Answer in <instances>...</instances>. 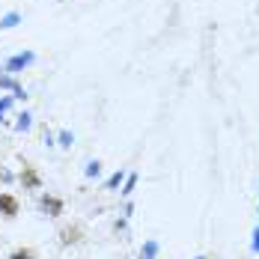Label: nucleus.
<instances>
[{
  "instance_id": "11",
  "label": "nucleus",
  "mask_w": 259,
  "mask_h": 259,
  "mask_svg": "<svg viewBox=\"0 0 259 259\" xmlns=\"http://www.w3.org/2000/svg\"><path fill=\"white\" fill-rule=\"evenodd\" d=\"M134 185H137V176H128V182H125V191H122V194H131V191H134Z\"/></svg>"
},
{
  "instance_id": "9",
  "label": "nucleus",
  "mask_w": 259,
  "mask_h": 259,
  "mask_svg": "<svg viewBox=\"0 0 259 259\" xmlns=\"http://www.w3.org/2000/svg\"><path fill=\"white\" fill-rule=\"evenodd\" d=\"M21 179L27 182V185H33V188H36V185H39V176H36V173H33V170H27L24 176H21Z\"/></svg>"
},
{
  "instance_id": "8",
  "label": "nucleus",
  "mask_w": 259,
  "mask_h": 259,
  "mask_svg": "<svg viewBox=\"0 0 259 259\" xmlns=\"http://www.w3.org/2000/svg\"><path fill=\"white\" fill-rule=\"evenodd\" d=\"M15 24H18V15H15V12H9V15L0 21V27H15Z\"/></svg>"
},
{
  "instance_id": "4",
  "label": "nucleus",
  "mask_w": 259,
  "mask_h": 259,
  "mask_svg": "<svg viewBox=\"0 0 259 259\" xmlns=\"http://www.w3.org/2000/svg\"><path fill=\"white\" fill-rule=\"evenodd\" d=\"M158 250H161V247H158V241H146V244L140 247V259H155Z\"/></svg>"
},
{
  "instance_id": "1",
  "label": "nucleus",
  "mask_w": 259,
  "mask_h": 259,
  "mask_svg": "<svg viewBox=\"0 0 259 259\" xmlns=\"http://www.w3.org/2000/svg\"><path fill=\"white\" fill-rule=\"evenodd\" d=\"M39 208H42L48 218H57V214H63V200H57L51 194H42V197H39Z\"/></svg>"
},
{
  "instance_id": "3",
  "label": "nucleus",
  "mask_w": 259,
  "mask_h": 259,
  "mask_svg": "<svg viewBox=\"0 0 259 259\" xmlns=\"http://www.w3.org/2000/svg\"><path fill=\"white\" fill-rule=\"evenodd\" d=\"M30 63H33V54L27 51V54H18V57H12V60L6 63V69H9V72H21V69H24V66H30Z\"/></svg>"
},
{
  "instance_id": "15",
  "label": "nucleus",
  "mask_w": 259,
  "mask_h": 259,
  "mask_svg": "<svg viewBox=\"0 0 259 259\" xmlns=\"http://www.w3.org/2000/svg\"><path fill=\"white\" fill-rule=\"evenodd\" d=\"M197 259H206V256H197Z\"/></svg>"
},
{
  "instance_id": "7",
  "label": "nucleus",
  "mask_w": 259,
  "mask_h": 259,
  "mask_svg": "<svg viewBox=\"0 0 259 259\" xmlns=\"http://www.w3.org/2000/svg\"><path fill=\"white\" fill-rule=\"evenodd\" d=\"M30 119H33L30 113H21V116H18V131H27V128H30Z\"/></svg>"
},
{
  "instance_id": "13",
  "label": "nucleus",
  "mask_w": 259,
  "mask_h": 259,
  "mask_svg": "<svg viewBox=\"0 0 259 259\" xmlns=\"http://www.w3.org/2000/svg\"><path fill=\"white\" fill-rule=\"evenodd\" d=\"M9 104H12V99H3V102H0V116H3L6 110H9Z\"/></svg>"
},
{
  "instance_id": "6",
  "label": "nucleus",
  "mask_w": 259,
  "mask_h": 259,
  "mask_svg": "<svg viewBox=\"0 0 259 259\" xmlns=\"http://www.w3.org/2000/svg\"><path fill=\"white\" fill-rule=\"evenodd\" d=\"M125 179V176H122V170H119V173H113V176H110V179H107V191H113V188H119V182Z\"/></svg>"
},
{
  "instance_id": "10",
  "label": "nucleus",
  "mask_w": 259,
  "mask_h": 259,
  "mask_svg": "<svg viewBox=\"0 0 259 259\" xmlns=\"http://www.w3.org/2000/svg\"><path fill=\"white\" fill-rule=\"evenodd\" d=\"M60 146H72V134H69V131L60 134Z\"/></svg>"
},
{
  "instance_id": "5",
  "label": "nucleus",
  "mask_w": 259,
  "mask_h": 259,
  "mask_svg": "<svg viewBox=\"0 0 259 259\" xmlns=\"http://www.w3.org/2000/svg\"><path fill=\"white\" fill-rule=\"evenodd\" d=\"M83 173H87V179H96V176H99V173H102V161H90V164H87V170H83Z\"/></svg>"
},
{
  "instance_id": "12",
  "label": "nucleus",
  "mask_w": 259,
  "mask_h": 259,
  "mask_svg": "<svg viewBox=\"0 0 259 259\" xmlns=\"http://www.w3.org/2000/svg\"><path fill=\"white\" fill-rule=\"evenodd\" d=\"M12 259H33V253H30V250H15Z\"/></svg>"
},
{
  "instance_id": "2",
  "label": "nucleus",
  "mask_w": 259,
  "mask_h": 259,
  "mask_svg": "<svg viewBox=\"0 0 259 259\" xmlns=\"http://www.w3.org/2000/svg\"><path fill=\"white\" fill-rule=\"evenodd\" d=\"M18 200H15V197H12V194H0V214H3V218H15V214H18Z\"/></svg>"
},
{
  "instance_id": "14",
  "label": "nucleus",
  "mask_w": 259,
  "mask_h": 259,
  "mask_svg": "<svg viewBox=\"0 0 259 259\" xmlns=\"http://www.w3.org/2000/svg\"><path fill=\"white\" fill-rule=\"evenodd\" d=\"M253 250H256V253H259V227H256V230H253Z\"/></svg>"
}]
</instances>
